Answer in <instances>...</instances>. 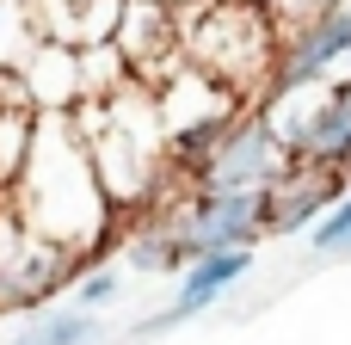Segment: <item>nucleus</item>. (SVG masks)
I'll return each instance as SVG.
<instances>
[{
    "label": "nucleus",
    "instance_id": "nucleus-1",
    "mask_svg": "<svg viewBox=\"0 0 351 345\" xmlns=\"http://www.w3.org/2000/svg\"><path fill=\"white\" fill-rule=\"evenodd\" d=\"M302 93V117H284L278 136L290 154L321 160V167H351V86L346 80H308Z\"/></svg>",
    "mask_w": 351,
    "mask_h": 345
},
{
    "label": "nucleus",
    "instance_id": "nucleus-2",
    "mask_svg": "<svg viewBox=\"0 0 351 345\" xmlns=\"http://www.w3.org/2000/svg\"><path fill=\"white\" fill-rule=\"evenodd\" d=\"M284 160H290V148H284L278 123H265V117H241V123H228L222 142L210 148L197 185H210V191H259Z\"/></svg>",
    "mask_w": 351,
    "mask_h": 345
},
{
    "label": "nucleus",
    "instance_id": "nucleus-3",
    "mask_svg": "<svg viewBox=\"0 0 351 345\" xmlns=\"http://www.w3.org/2000/svg\"><path fill=\"white\" fill-rule=\"evenodd\" d=\"M333 198H339V167H321V160L290 154L259 185V216H265L271 235H296V228H315Z\"/></svg>",
    "mask_w": 351,
    "mask_h": 345
},
{
    "label": "nucleus",
    "instance_id": "nucleus-4",
    "mask_svg": "<svg viewBox=\"0 0 351 345\" xmlns=\"http://www.w3.org/2000/svg\"><path fill=\"white\" fill-rule=\"evenodd\" d=\"M259 228H265L259 191H210V185H197L191 210L179 216V235H185L191 259L197 253H216V247H253Z\"/></svg>",
    "mask_w": 351,
    "mask_h": 345
},
{
    "label": "nucleus",
    "instance_id": "nucleus-5",
    "mask_svg": "<svg viewBox=\"0 0 351 345\" xmlns=\"http://www.w3.org/2000/svg\"><path fill=\"white\" fill-rule=\"evenodd\" d=\"M346 56H351V0H339V6H321V12L302 25V37L290 43V56H284L278 74H271V93L284 99V93L308 86V80H327L333 62H346Z\"/></svg>",
    "mask_w": 351,
    "mask_h": 345
},
{
    "label": "nucleus",
    "instance_id": "nucleus-6",
    "mask_svg": "<svg viewBox=\"0 0 351 345\" xmlns=\"http://www.w3.org/2000/svg\"><path fill=\"white\" fill-rule=\"evenodd\" d=\"M247 265H253V247H216V253H197V259L185 265V284H179L173 309H167V315H154V321H142V327H136V340H154V333L179 327V321L204 315L210 302H222V296L247 278Z\"/></svg>",
    "mask_w": 351,
    "mask_h": 345
},
{
    "label": "nucleus",
    "instance_id": "nucleus-7",
    "mask_svg": "<svg viewBox=\"0 0 351 345\" xmlns=\"http://www.w3.org/2000/svg\"><path fill=\"white\" fill-rule=\"evenodd\" d=\"M99 340V315L74 309V315H37L12 345H93Z\"/></svg>",
    "mask_w": 351,
    "mask_h": 345
},
{
    "label": "nucleus",
    "instance_id": "nucleus-8",
    "mask_svg": "<svg viewBox=\"0 0 351 345\" xmlns=\"http://www.w3.org/2000/svg\"><path fill=\"white\" fill-rule=\"evenodd\" d=\"M117 302V278L111 272H86L80 278V309H111Z\"/></svg>",
    "mask_w": 351,
    "mask_h": 345
},
{
    "label": "nucleus",
    "instance_id": "nucleus-9",
    "mask_svg": "<svg viewBox=\"0 0 351 345\" xmlns=\"http://www.w3.org/2000/svg\"><path fill=\"white\" fill-rule=\"evenodd\" d=\"M339 259H351V241H346V247H339Z\"/></svg>",
    "mask_w": 351,
    "mask_h": 345
},
{
    "label": "nucleus",
    "instance_id": "nucleus-10",
    "mask_svg": "<svg viewBox=\"0 0 351 345\" xmlns=\"http://www.w3.org/2000/svg\"><path fill=\"white\" fill-rule=\"evenodd\" d=\"M315 6H339V0H315Z\"/></svg>",
    "mask_w": 351,
    "mask_h": 345
}]
</instances>
